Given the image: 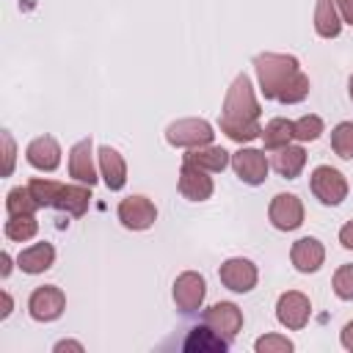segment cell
<instances>
[{
    "instance_id": "cell-13",
    "label": "cell",
    "mask_w": 353,
    "mask_h": 353,
    "mask_svg": "<svg viewBox=\"0 0 353 353\" xmlns=\"http://www.w3.org/2000/svg\"><path fill=\"white\" fill-rule=\"evenodd\" d=\"M204 323L218 331L223 339H234L237 331L243 328V312L229 303V301H221V303H212L210 309H204Z\"/></svg>"
},
{
    "instance_id": "cell-30",
    "label": "cell",
    "mask_w": 353,
    "mask_h": 353,
    "mask_svg": "<svg viewBox=\"0 0 353 353\" xmlns=\"http://www.w3.org/2000/svg\"><path fill=\"white\" fill-rule=\"evenodd\" d=\"M254 350L256 353H290V350H295V345H292V339H287L281 334H265L254 342Z\"/></svg>"
},
{
    "instance_id": "cell-31",
    "label": "cell",
    "mask_w": 353,
    "mask_h": 353,
    "mask_svg": "<svg viewBox=\"0 0 353 353\" xmlns=\"http://www.w3.org/2000/svg\"><path fill=\"white\" fill-rule=\"evenodd\" d=\"M331 284L339 301H353V265H339Z\"/></svg>"
},
{
    "instance_id": "cell-17",
    "label": "cell",
    "mask_w": 353,
    "mask_h": 353,
    "mask_svg": "<svg viewBox=\"0 0 353 353\" xmlns=\"http://www.w3.org/2000/svg\"><path fill=\"white\" fill-rule=\"evenodd\" d=\"M97 157H99V174L105 179V185L110 190H121L127 185V163H124L121 152L113 146H99Z\"/></svg>"
},
{
    "instance_id": "cell-7",
    "label": "cell",
    "mask_w": 353,
    "mask_h": 353,
    "mask_svg": "<svg viewBox=\"0 0 353 353\" xmlns=\"http://www.w3.org/2000/svg\"><path fill=\"white\" fill-rule=\"evenodd\" d=\"M119 221L124 229H132V232H143L149 226H154L157 221V207L152 199L146 196H127L119 201V210H116Z\"/></svg>"
},
{
    "instance_id": "cell-18",
    "label": "cell",
    "mask_w": 353,
    "mask_h": 353,
    "mask_svg": "<svg viewBox=\"0 0 353 353\" xmlns=\"http://www.w3.org/2000/svg\"><path fill=\"white\" fill-rule=\"evenodd\" d=\"M52 262H55V248H52V243H47V240L22 248L19 256H17V265L22 268V273H30V276H39V273L50 270Z\"/></svg>"
},
{
    "instance_id": "cell-20",
    "label": "cell",
    "mask_w": 353,
    "mask_h": 353,
    "mask_svg": "<svg viewBox=\"0 0 353 353\" xmlns=\"http://www.w3.org/2000/svg\"><path fill=\"white\" fill-rule=\"evenodd\" d=\"M182 163H193L210 174H218L223 171L229 163H232V154L223 149V146H199V149H188V154H182Z\"/></svg>"
},
{
    "instance_id": "cell-33",
    "label": "cell",
    "mask_w": 353,
    "mask_h": 353,
    "mask_svg": "<svg viewBox=\"0 0 353 353\" xmlns=\"http://www.w3.org/2000/svg\"><path fill=\"white\" fill-rule=\"evenodd\" d=\"M334 6H336V11H339L342 22H345V25H353V0H334Z\"/></svg>"
},
{
    "instance_id": "cell-29",
    "label": "cell",
    "mask_w": 353,
    "mask_h": 353,
    "mask_svg": "<svg viewBox=\"0 0 353 353\" xmlns=\"http://www.w3.org/2000/svg\"><path fill=\"white\" fill-rule=\"evenodd\" d=\"M323 130H325V124L314 113H306V116H301V119L292 121V135H295V141H303V143L306 141H317L323 135Z\"/></svg>"
},
{
    "instance_id": "cell-8",
    "label": "cell",
    "mask_w": 353,
    "mask_h": 353,
    "mask_svg": "<svg viewBox=\"0 0 353 353\" xmlns=\"http://www.w3.org/2000/svg\"><path fill=\"white\" fill-rule=\"evenodd\" d=\"M204 295H207V281L201 273L185 270L174 279V303L179 312H185V314L199 312L204 303Z\"/></svg>"
},
{
    "instance_id": "cell-24",
    "label": "cell",
    "mask_w": 353,
    "mask_h": 353,
    "mask_svg": "<svg viewBox=\"0 0 353 353\" xmlns=\"http://www.w3.org/2000/svg\"><path fill=\"white\" fill-rule=\"evenodd\" d=\"M259 138H262L265 149H270V152H276V149H281V146H290V141H295V135H292V121L276 116V119H270V121L262 127V135H259Z\"/></svg>"
},
{
    "instance_id": "cell-23",
    "label": "cell",
    "mask_w": 353,
    "mask_h": 353,
    "mask_svg": "<svg viewBox=\"0 0 353 353\" xmlns=\"http://www.w3.org/2000/svg\"><path fill=\"white\" fill-rule=\"evenodd\" d=\"M314 30L323 39H336L342 30V17L334 6V0H317L314 6Z\"/></svg>"
},
{
    "instance_id": "cell-6",
    "label": "cell",
    "mask_w": 353,
    "mask_h": 353,
    "mask_svg": "<svg viewBox=\"0 0 353 353\" xmlns=\"http://www.w3.org/2000/svg\"><path fill=\"white\" fill-rule=\"evenodd\" d=\"M309 317H312V301H309L303 292L287 290V292L279 295V301H276V320H279L284 328L301 331V328H306Z\"/></svg>"
},
{
    "instance_id": "cell-5",
    "label": "cell",
    "mask_w": 353,
    "mask_h": 353,
    "mask_svg": "<svg viewBox=\"0 0 353 353\" xmlns=\"http://www.w3.org/2000/svg\"><path fill=\"white\" fill-rule=\"evenodd\" d=\"M66 309V295L61 287L55 284H44V287H36L28 298V314L36 320V323H52L63 314Z\"/></svg>"
},
{
    "instance_id": "cell-32",
    "label": "cell",
    "mask_w": 353,
    "mask_h": 353,
    "mask_svg": "<svg viewBox=\"0 0 353 353\" xmlns=\"http://www.w3.org/2000/svg\"><path fill=\"white\" fill-rule=\"evenodd\" d=\"M3 176H11L14 174V160H17V143L11 138L8 130H3Z\"/></svg>"
},
{
    "instance_id": "cell-26",
    "label": "cell",
    "mask_w": 353,
    "mask_h": 353,
    "mask_svg": "<svg viewBox=\"0 0 353 353\" xmlns=\"http://www.w3.org/2000/svg\"><path fill=\"white\" fill-rule=\"evenodd\" d=\"M3 232H6L8 240H14V243H25V240L36 237V232H39V221H36L33 215H8Z\"/></svg>"
},
{
    "instance_id": "cell-14",
    "label": "cell",
    "mask_w": 353,
    "mask_h": 353,
    "mask_svg": "<svg viewBox=\"0 0 353 353\" xmlns=\"http://www.w3.org/2000/svg\"><path fill=\"white\" fill-rule=\"evenodd\" d=\"M290 259L298 273H317L325 262V248L317 237H301L290 248Z\"/></svg>"
},
{
    "instance_id": "cell-36",
    "label": "cell",
    "mask_w": 353,
    "mask_h": 353,
    "mask_svg": "<svg viewBox=\"0 0 353 353\" xmlns=\"http://www.w3.org/2000/svg\"><path fill=\"white\" fill-rule=\"evenodd\" d=\"M61 350H77V353H83L85 347L80 342H74V339H61V342H55V353H61Z\"/></svg>"
},
{
    "instance_id": "cell-11",
    "label": "cell",
    "mask_w": 353,
    "mask_h": 353,
    "mask_svg": "<svg viewBox=\"0 0 353 353\" xmlns=\"http://www.w3.org/2000/svg\"><path fill=\"white\" fill-rule=\"evenodd\" d=\"M268 218L279 232H292L303 223V201L295 193H276L268 207Z\"/></svg>"
},
{
    "instance_id": "cell-19",
    "label": "cell",
    "mask_w": 353,
    "mask_h": 353,
    "mask_svg": "<svg viewBox=\"0 0 353 353\" xmlns=\"http://www.w3.org/2000/svg\"><path fill=\"white\" fill-rule=\"evenodd\" d=\"M182 347L188 353H223L229 347V339H223L218 331H212L207 323L204 325H196L190 328V334L185 336Z\"/></svg>"
},
{
    "instance_id": "cell-10",
    "label": "cell",
    "mask_w": 353,
    "mask_h": 353,
    "mask_svg": "<svg viewBox=\"0 0 353 353\" xmlns=\"http://www.w3.org/2000/svg\"><path fill=\"white\" fill-rule=\"evenodd\" d=\"M232 168L240 176V182H245V185H262L268 179L270 163H268L265 152L251 149V146H243V149H237L232 154Z\"/></svg>"
},
{
    "instance_id": "cell-39",
    "label": "cell",
    "mask_w": 353,
    "mask_h": 353,
    "mask_svg": "<svg viewBox=\"0 0 353 353\" xmlns=\"http://www.w3.org/2000/svg\"><path fill=\"white\" fill-rule=\"evenodd\" d=\"M347 94H350V99H353V74H350V80H347Z\"/></svg>"
},
{
    "instance_id": "cell-37",
    "label": "cell",
    "mask_w": 353,
    "mask_h": 353,
    "mask_svg": "<svg viewBox=\"0 0 353 353\" xmlns=\"http://www.w3.org/2000/svg\"><path fill=\"white\" fill-rule=\"evenodd\" d=\"M0 301H3V309H0V320H6L8 314H11V309H14V301H11V295L3 290L0 292Z\"/></svg>"
},
{
    "instance_id": "cell-1",
    "label": "cell",
    "mask_w": 353,
    "mask_h": 353,
    "mask_svg": "<svg viewBox=\"0 0 353 353\" xmlns=\"http://www.w3.org/2000/svg\"><path fill=\"white\" fill-rule=\"evenodd\" d=\"M254 69L259 80V91L265 99H276L281 105H298L309 97V77L301 72L295 55L284 52H259L254 55Z\"/></svg>"
},
{
    "instance_id": "cell-4",
    "label": "cell",
    "mask_w": 353,
    "mask_h": 353,
    "mask_svg": "<svg viewBox=\"0 0 353 353\" xmlns=\"http://www.w3.org/2000/svg\"><path fill=\"white\" fill-rule=\"evenodd\" d=\"M215 132L212 124L204 119H176L165 127V141L171 146H182V149H199L212 143Z\"/></svg>"
},
{
    "instance_id": "cell-28",
    "label": "cell",
    "mask_w": 353,
    "mask_h": 353,
    "mask_svg": "<svg viewBox=\"0 0 353 353\" xmlns=\"http://www.w3.org/2000/svg\"><path fill=\"white\" fill-rule=\"evenodd\" d=\"M331 149L342 160H353V121H339L331 130Z\"/></svg>"
},
{
    "instance_id": "cell-16",
    "label": "cell",
    "mask_w": 353,
    "mask_h": 353,
    "mask_svg": "<svg viewBox=\"0 0 353 353\" xmlns=\"http://www.w3.org/2000/svg\"><path fill=\"white\" fill-rule=\"evenodd\" d=\"M69 176L83 185L97 182V168H94V154H91V138L77 141L69 149Z\"/></svg>"
},
{
    "instance_id": "cell-35",
    "label": "cell",
    "mask_w": 353,
    "mask_h": 353,
    "mask_svg": "<svg viewBox=\"0 0 353 353\" xmlns=\"http://www.w3.org/2000/svg\"><path fill=\"white\" fill-rule=\"evenodd\" d=\"M339 342H342V347H345V350H350V353H353V320H350V323H345V328H342V334H339Z\"/></svg>"
},
{
    "instance_id": "cell-21",
    "label": "cell",
    "mask_w": 353,
    "mask_h": 353,
    "mask_svg": "<svg viewBox=\"0 0 353 353\" xmlns=\"http://www.w3.org/2000/svg\"><path fill=\"white\" fill-rule=\"evenodd\" d=\"M88 204H91V185H83V182L80 185H63L58 199H55V210L74 215V218L85 215Z\"/></svg>"
},
{
    "instance_id": "cell-22",
    "label": "cell",
    "mask_w": 353,
    "mask_h": 353,
    "mask_svg": "<svg viewBox=\"0 0 353 353\" xmlns=\"http://www.w3.org/2000/svg\"><path fill=\"white\" fill-rule=\"evenodd\" d=\"M303 165H306V152L301 146H292L290 143V146L276 149V154H273V168L284 179H295L303 171Z\"/></svg>"
},
{
    "instance_id": "cell-34",
    "label": "cell",
    "mask_w": 353,
    "mask_h": 353,
    "mask_svg": "<svg viewBox=\"0 0 353 353\" xmlns=\"http://www.w3.org/2000/svg\"><path fill=\"white\" fill-rule=\"evenodd\" d=\"M339 243H342V248L353 251V221H347V223L339 229Z\"/></svg>"
},
{
    "instance_id": "cell-9",
    "label": "cell",
    "mask_w": 353,
    "mask_h": 353,
    "mask_svg": "<svg viewBox=\"0 0 353 353\" xmlns=\"http://www.w3.org/2000/svg\"><path fill=\"white\" fill-rule=\"evenodd\" d=\"M218 279H221V284H223L226 290H232V292H251V290L256 287L259 270H256V265H254L251 259H245V256H232V259H226V262L221 265Z\"/></svg>"
},
{
    "instance_id": "cell-27",
    "label": "cell",
    "mask_w": 353,
    "mask_h": 353,
    "mask_svg": "<svg viewBox=\"0 0 353 353\" xmlns=\"http://www.w3.org/2000/svg\"><path fill=\"white\" fill-rule=\"evenodd\" d=\"M28 188H30V193H33V199L39 201V207H55V199H58V193H61V182H55V179H44V176H33L30 182H28Z\"/></svg>"
},
{
    "instance_id": "cell-25",
    "label": "cell",
    "mask_w": 353,
    "mask_h": 353,
    "mask_svg": "<svg viewBox=\"0 0 353 353\" xmlns=\"http://www.w3.org/2000/svg\"><path fill=\"white\" fill-rule=\"evenodd\" d=\"M36 210H39V201L33 199L28 185H19V188L8 190V196H6V212L8 215H33Z\"/></svg>"
},
{
    "instance_id": "cell-2",
    "label": "cell",
    "mask_w": 353,
    "mask_h": 353,
    "mask_svg": "<svg viewBox=\"0 0 353 353\" xmlns=\"http://www.w3.org/2000/svg\"><path fill=\"white\" fill-rule=\"evenodd\" d=\"M259 116H262V108L256 102V94H254V85H251V77L245 72H240L226 97H223V108H221V119H218V127L226 138H232L234 143H248L254 138L262 135V124H259Z\"/></svg>"
},
{
    "instance_id": "cell-12",
    "label": "cell",
    "mask_w": 353,
    "mask_h": 353,
    "mask_svg": "<svg viewBox=\"0 0 353 353\" xmlns=\"http://www.w3.org/2000/svg\"><path fill=\"white\" fill-rule=\"evenodd\" d=\"M210 171H204V168H199V165H193V163H182V168H179V193L188 199V201H207L210 196H212V190H215V185H212V176H207Z\"/></svg>"
},
{
    "instance_id": "cell-38",
    "label": "cell",
    "mask_w": 353,
    "mask_h": 353,
    "mask_svg": "<svg viewBox=\"0 0 353 353\" xmlns=\"http://www.w3.org/2000/svg\"><path fill=\"white\" fill-rule=\"evenodd\" d=\"M0 265H3V268H0V276L8 279V273H11V256H8V251L0 254Z\"/></svg>"
},
{
    "instance_id": "cell-3",
    "label": "cell",
    "mask_w": 353,
    "mask_h": 353,
    "mask_svg": "<svg viewBox=\"0 0 353 353\" xmlns=\"http://www.w3.org/2000/svg\"><path fill=\"white\" fill-rule=\"evenodd\" d=\"M309 188H312L314 199L325 207H336L347 199V179L342 171H336L331 165H317L309 176Z\"/></svg>"
},
{
    "instance_id": "cell-15",
    "label": "cell",
    "mask_w": 353,
    "mask_h": 353,
    "mask_svg": "<svg viewBox=\"0 0 353 353\" xmlns=\"http://www.w3.org/2000/svg\"><path fill=\"white\" fill-rule=\"evenodd\" d=\"M25 157L36 171H55L61 165V146L52 135H39L28 143Z\"/></svg>"
}]
</instances>
